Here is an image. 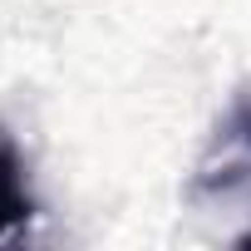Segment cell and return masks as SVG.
I'll return each instance as SVG.
<instances>
[{
	"instance_id": "cell-2",
	"label": "cell",
	"mask_w": 251,
	"mask_h": 251,
	"mask_svg": "<svg viewBox=\"0 0 251 251\" xmlns=\"http://www.w3.org/2000/svg\"><path fill=\"white\" fill-rule=\"evenodd\" d=\"M217 133H222V148H236L241 158H251V89L236 94V103H231V113Z\"/></svg>"
},
{
	"instance_id": "cell-1",
	"label": "cell",
	"mask_w": 251,
	"mask_h": 251,
	"mask_svg": "<svg viewBox=\"0 0 251 251\" xmlns=\"http://www.w3.org/2000/svg\"><path fill=\"white\" fill-rule=\"evenodd\" d=\"M30 217H35V197L25 182V158H20L15 138L0 128V236H10Z\"/></svg>"
},
{
	"instance_id": "cell-3",
	"label": "cell",
	"mask_w": 251,
	"mask_h": 251,
	"mask_svg": "<svg viewBox=\"0 0 251 251\" xmlns=\"http://www.w3.org/2000/svg\"><path fill=\"white\" fill-rule=\"evenodd\" d=\"M241 246H251V231H246V236H241Z\"/></svg>"
}]
</instances>
